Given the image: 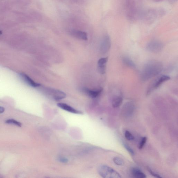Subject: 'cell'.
Listing matches in <instances>:
<instances>
[{"instance_id": "10", "label": "cell", "mask_w": 178, "mask_h": 178, "mask_svg": "<svg viewBox=\"0 0 178 178\" xmlns=\"http://www.w3.org/2000/svg\"><path fill=\"white\" fill-rule=\"evenodd\" d=\"M102 90L103 89L102 88L96 90H91L87 88H84V91L88 95V96L93 98H96L99 96Z\"/></svg>"}, {"instance_id": "2", "label": "cell", "mask_w": 178, "mask_h": 178, "mask_svg": "<svg viewBox=\"0 0 178 178\" xmlns=\"http://www.w3.org/2000/svg\"><path fill=\"white\" fill-rule=\"evenodd\" d=\"M98 172L102 177L104 178H120V174L112 168L102 165L98 168Z\"/></svg>"}, {"instance_id": "12", "label": "cell", "mask_w": 178, "mask_h": 178, "mask_svg": "<svg viewBox=\"0 0 178 178\" xmlns=\"http://www.w3.org/2000/svg\"><path fill=\"white\" fill-rule=\"evenodd\" d=\"M123 101V98L121 95L114 97L112 101V105L114 108H117L120 106Z\"/></svg>"}, {"instance_id": "1", "label": "cell", "mask_w": 178, "mask_h": 178, "mask_svg": "<svg viewBox=\"0 0 178 178\" xmlns=\"http://www.w3.org/2000/svg\"><path fill=\"white\" fill-rule=\"evenodd\" d=\"M163 69L161 62L157 61L148 62L144 66L140 74V78L143 81H146L160 73Z\"/></svg>"}, {"instance_id": "23", "label": "cell", "mask_w": 178, "mask_h": 178, "mask_svg": "<svg viewBox=\"0 0 178 178\" xmlns=\"http://www.w3.org/2000/svg\"><path fill=\"white\" fill-rule=\"evenodd\" d=\"M2 34V32H1V30H0V35Z\"/></svg>"}, {"instance_id": "8", "label": "cell", "mask_w": 178, "mask_h": 178, "mask_svg": "<svg viewBox=\"0 0 178 178\" xmlns=\"http://www.w3.org/2000/svg\"><path fill=\"white\" fill-rule=\"evenodd\" d=\"M108 61V58H102L98 62V69L100 73L104 74L106 72V64Z\"/></svg>"}, {"instance_id": "21", "label": "cell", "mask_w": 178, "mask_h": 178, "mask_svg": "<svg viewBox=\"0 0 178 178\" xmlns=\"http://www.w3.org/2000/svg\"><path fill=\"white\" fill-rule=\"evenodd\" d=\"M60 161V162H63V163H66L68 162V160L67 159L64 158H60L59 159Z\"/></svg>"}, {"instance_id": "9", "label": "cell", "mask_w": 178, "mask_h": 178, "mask_svg": "<svg viewBox=\"0 0 178 178\" xmlns=\"http://www.w3.org/2000/svg\"><path fill=\"white\" fill-rule=\"evenodd\" d=\"M50 92L52 95L53 98L56 100H59L66 97V94L63 92L57 90H51Z\"/></svg>"}, {"instance_id": "13", "label": "cell", "mask_w": 178, "mask_h": 178, "mask_svg": "<svg viewBox=\"0 0 178 178\" xmlns=\"http://www.w3.org/2000/svg\"><path fill=\"white\" fill-rule=\"evenodd\" d=\"M132 173L134 178H145L146 176L140 169L138 168H133L132 170Z\"/></svg>"}, {"instance_id": "17", "label": "cell", "mask_w": 178, "mask_h": 178, "mask_svg": "<svg viewBox=\"0 0 178 178\" xmlns=\"http://www.w3.org/2000/svg\"><path fill=\"white\" fill-rule=\"evenodd\" d=\"M125 137L129 141L133 140L134 139V137L132 134L128 131H126L125 133Z\"/></svg>"}, {"instance_id": "16", "label": "cell", "mask_w": 178, "mask_h": 178, "mask_svg": "<svg viewBox=\"0 0 178 178\" xmlns=\"http://www.w3.org/2000/svg\"><path fill=\"white\" fill-rule=\"evenodd\" d=\"M5 122L6 124H13L19 127H21L22 126V124L20 122L13 119H8Z\"/></svg>"}, {"instance_id": "14", "label": "cell", "mask_w": 178, "mask_h": 178, "mask_svg": "<svg viewBox=\"0 0 178 178\" xmlns=\"http://www.w3.org/2000/svg\"><path fill=\"white\" fill-rule=\"evenodd\" d=\"M122 61L124 65L127 66L132 68H135L136 65L134 62L128 57H123L122 59Z\"/></svg>"}, {"instance_id": "20", "label": "cell", "mask_w": 178, "mask_h": 178, "mask_svg": "<svg viewBox=\"0 0 178 178\" xmlns=\"http://www.w3.org/2000/svg\"><path fill=\"white\" fill-rule=\"evenodd\" d=\"M147 171H148L149 173L152 176H154V177H155V178H162V177L160 175H159L155 173L153 171H152L151 169H150L149 168H147Z\"/></svg>"}, {"instance_id": "22", "label": "cell", "mask_w": 178, "mask_h": 178, "mask_svg": "<svg viewBox=\"0 0 178 178\" xmlns=\"http://www.w3.org/2000/svg\"><path fill=\"white\" fill-rule=\"evenodd\" d=\"M4 111H5V108L3 107H0V114L4 112Z\"/></svg>"}, {"instance_id": "6", "label": "cell", "mask_w": 178, "mask_h": 178, "mask_svg": "<svg viewBox=\"0 0 178 178\" xmlns=\"http://www.w3.org/2000/svg\"><path fill=\"white\" fill-rule=\"evenodd\" d=\"M20 77L29 85L33 87H38L40 86V84L36 83L29 76L26 74L21 73L20 74Z\"/></svg>"}, {"instance_id": "4", "label": "cell", "mask_w": 178, "mask_h": 178, "mask_svg": "<svg viewBox=\"0 0 178 178\" xmlns=\"http://www.w3.org/2000/svg\"><path fill=\"white\" fill-rule=\"evenodd\" d=\"M163 47L164 45L161 42L158 41H153L147 44L146 49L150 52L157 53L162 51Z\"/></svg>"}, {"instance_id": "7", "label": "cell", "mask_w": 178, "mask_h": 178, "mask_svg": "<svg viewBox=\"0 0 178 178\" xmlns=\"http://www.w3.org/2000/svg\"><path fill=\"white\" fill-rule=\"evenodd\" d=\"M58 106L60 108H61L63 110H66L67 111L70 112L72 113L78 114H82V112L78 110L74 109L73 107L70 106L69 105L64 103H58Z\"/></svg>"}, {"instance_id": "19", "label": "cell", "mask_w": 178, "mask_h": 178, "mask_svg": "<svg viewBox=\"0 0 178 178\" xmlns=\"http://www.w3.org/2000/svg\"><path fill=\"white\" fill-rule=\"evenodd\" d=\"M124 145L125 148L128 151L129 153L131 154V155H134V151L131 148V147L126 144H124Z\"/></svg>"}, {"instance_id": "18", "label": "cell", "mask_w": 178, "mask_h": 178, "mask_svg": "<svg viewBox=\"0 0 178 178\" xmlns=\"http://www.w3.org/2000/svg\"><path fill=\"white\" fill-rule=\"evenodd\" d=\"M147 138L146 137H143L141 141L140 142L139 145V148L140 149H141L143 148V147L145 143L146 142Z\"/></svg>"}, {"instance_id": "5", "label": "cell", "mask_w": 178, "mask_h": 178, "mask_svg": "<svg viewBox=\"0 0 178 178\" xmlns=\"http://www.w3.org/2000/svg\"><path fill=\"white\" fill-rule=\"evenodd\" d=\"M111 46V40L108 36H105L102 41L101 45V51L102 53L107 52L110 49Z\"/></svg>"}, {"instance_id": "15", "label": "cell", "mask_w": 178, "mask_h": 178, "mask_svg": "<svg viewBox=\"0 0 178 178\" xmlns=\"http://www.w3.org/2000/svg\"><path fill=\"white\" fill-rule=\"evenodd\" d=\"M113 161L117 165L122 166L124 164V160L119 157H114L113 158Z\"/></svg>"}, {"instance_id": "3", "label": "cell", "mask_w": 178, "mask_h": 178, "mask_svg": "<svg viewBox=\"0 0 178 178\" xmlns=\"http://www.w3.org/2000/svg\"><path fill=\"white\" fill-rule=\"evenodd\" d=\"M171 78L169 76L166 75H163L160 77L158 79L156 80L155 82L153 83L152 85L148 87V89L147 91L146 94L148 95L151 94V93L153 91L154 89H157L164 82L169 80Z\"/></svg>"}, {"instance_id": "11", "label": "cell", "mask_w": 178, "mask_h": 178, "mask_svg": "<svg viewBox=\"0 0 178 178\" xmlns=\"http://www.w3.org/2000/svg\"><path fill=\"white\" fill-rule=\"evenodd\" d=\"M72 34L74 36L78 38L87 40V35L85 32L79 30H73L72 32Z\"/></svg>"}]
</instances>
